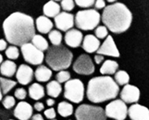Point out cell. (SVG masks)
I'll use <instances>...</instances> for the list:
<instances>
[{"instance_id":"1","label":"cell","mask_w":149,"mask_h":120,"mask_svg":"<svg viewBox=\"0 0 149 120\" xmlns=\"http://www.w3.org/2000/svg\"><path fill=\"white\" fill-rule=\"evenodd\" d=\"M4 35L11 45L22 46L31 41L36 35V23L32 17L22 12H14L3 23Z\"/></svg>"},{"instance_id":"2","label":"cell","mask_w":149,"mask_h":120,"mask_svg":"<svg viewBox=\"0 0 149 120\" xmlns=\"http://www.w3.org/2000/svg\"><path fill=\"white\" fill-rule=\"evenodd\" d=\"M101 20L111 32L121 34L129 29L132 23V14L125 4L116 2L104 8Z\"/></svg>"},{"instance_id":"3","label":"cell","mask_w":149,"mask_h":120,"mask_svg":"<svg viewBox=\"0 0 149 120\" xmlns=\"http://www.w3.org/2000/svg\"><path fill=\"white\" fill-rule=\"evenodd\" d=\"M120 93V87L107 75L96 76L89 80L86 91L88 99L93 103L114 100Z\"/></svg>"},{"instance_id":"4","label":"cell","mask_w":149,"mask_h":120,"mask_svg":"<svg viewBox=\"0 0 149 120\" xmlns=\"http://www.w3.org/2000/svg\"><path fill=\"white\" fill-rule=\"evenodd\" d=\"M45 60L49 67L53 71H64L72 64L73 54L64 46H52L47 51Z\"/></svg>"},{"instance_id":"5","label":"cell","mask_w":149,"mask_h":120,"mask_svg":"<svg viewBox=\"0 0 149 120\" xmlns=\"http://www.w3.org/2000/svg\"><path fill=\"white\" fill-rule=\"evenodd\" d=\"M101 15L95 9L79 10L74 17V24L78 29L91 31L95 29L100 23Z\"/></svg>"},{"instance_id":"6","label":"cell","mask_w":149,"mask_h":120,"mask_svg":"<svg viewBox=\"0 0 149 120\" xmlns=\"http://www.w3.org/2000/svg\"><path fill=\"white\" fill-rule=\"evenodd\" d=\"M76 120H107L103 107L91 104H81L74 111Z\"/></svg>"},{"instance_id":"7","label":"cell","mask_w":149,"mask_h":120,"mask_svg":"<svg viewBox=\"0 0 149 120\" xmlns=\"http://www.w3.org/2000/svg\"><path fill=\"white\" fill-rule=\"evenodd\" d=\"M85 87L84 83L78 78L70 79L64 85L63 97L73 103H79L84 98Z\"/></svg>"},{"instance_id":"8","label":"cell","mask_w":149,"mask_h":120,"mask_svg":"<svg viewBox=\"0 0 149 120\" xmlns=\"http://www.w3.org/2000/svg\"><path fill=\"white\" fill-rule=\"evenodd\" d=\"M107 118L115 120H125L128 114L127 104L121 99H114L104 109Z\"/></svg>"},{"instance_id":"9","label":"cell","mask_w":149,"mask_h":120,"mask_svg":"<svg viewBox=\"0 0 149 120\" xmlns=\"http://www.w3.org/2000/svg\"><path fill=\"white\" fill-rule=\"evenodd\" d=\"M21 52L24 60L31 65H41L45 58L43 52L36 48L31 42L22 46Z\"/></svg>"},{"instance_id":"10","label":"cell","mask_w":149,"mask_h":120,"mask_svg":"<svg viewBox=\"0 0 149 120\" xmlns=\"http://www.w3.org/2000/svg\"><path fill=\"white\" fill-rule=\"evenodd\" d=\"M72 68L75 73L81 75H91L95 71L94 62L88 54H82L74 60Z\"/></svg>"},{"instance_id":"11","label":"cell","mask_w":149,"mask_h":120,"mask_svg":"<svg viewBox=\"0 0 149 120\" xmlns=\"http://www.w3.org/2000/svg\"><path fill=\"white\" fill-rule=\"evenodd\" d=\"M140 91L136 86L127 84L120 91V99L125 103L135 104L139 100Z\"/></svg>"},{"instance_id":"12","label":"cell","mask_w":149,"mask_h":120,"mask_svg":"<svg viewBox=\"0 0 149 120\" xmlns=\"http://www.w3.org/2000/svg\"><path fill=\"white\" fill-rule=\"evenodd\" d=\"M55 26L62 31H68L73 28L74 25V16L68 12H60L55 18Z\"/></svg>"},{"instance_id":"13","label":"cell","mask_w":149,"mask_h":120,"mask_svg":"<svg viewBox=\"0 0 149 120\" xmlns=\"http://www.w3.org/2000/svg\"><path fill=\"white\" fill-rule=\"evenodd\" d=\"M97 54L104 55V56L107 55V56H111V57H115V58L120 57V52L117 48L112 36H107L104 42L100 46V48L97 51Z\"/></svg>"},{"instance_id":"14","label":"cell","mask_w":149,"mask_h":120,"mask_svg":"<svg viewBox=\"0 0 149 120\" xmlns=\"http://www.w3.org/2000/svg\"><path fill=\"white\" fill-rule=\"evenodd\" d=\"M17 82L21 85L26 86L31 83L35 76V71L30 66L26 64H21L17 69L16 74Z\"/></svg>"},{"instance_id":"15","label":"cell","mask_w":149,"mask_h":120,"mask_svg":"<svg viewBox=\"0 0 149 120\" xmlns=\"http://www.w3.org/2000/svg\"><path fill=\"white\" fill-rule=\"evenodd\" d=\"M14 116L19 120H29L33 115V107L25 101H21L15 107Z\"/></svg>"},{"instance_id":"16","label":"cell","mask_w":149,"mask_h":120,"mask_svg":"<svg viewBox=\"0 0 149 120\" xmlns=\"http://www.w3.org/2000/svg\"><path fill=\"white\" fill-rule=\"evenodd\" d=\"M127 116L131 120H149L148 108L139 103L132 104L128 108Z\"/></svg>"},{"instance_id":"17","label":"cell","mask_w":149,"mask_h":120,"mask_svg":"<svg viewBox=\"0 0 149 120\" xmlns=\"http://www.w3.org/2000/svg\"><path fill=\"white\" fill-rule=\"evenodd\" d=\"M64 40L66 44L68 46L72 47V48H77L82 45V42L84 40V35L79 30L72 28L66 32Z\"/></svg>"},{"instance_id":"18","label":"cell","mask_w":149,"mask_h":120,"mask_svg":"<svg viewBox=\"0 0 149 120\" xmlns=\"http://www.w3.org/2000/svg\"><path fill=\"white\" fill-rule=\"evenodd\" d=\"M81 46L87 53L91 54L97 52L100 46V41L94 35H87L84 38Z\"/></svg>"},{"instance_id":"19","label":"cell","mask_w":149,"mask_h":120,"mask_svg":"<svg viewBox=\"0 0 149 120\" xmlns=\"http://www.w3.org/2000/svg\"><path fill=\"white\" fill-rule=\"evenodd\" d=\"M36 26L37 31L41 34H47L52 31L54 24L49 18L45 15H41L36 19Z\"/></svg>"},{"instance_id":"20","label":"cell","mask_w":149,"mask_h":120,"mask_svg":"<svg viewBox=\"0 0 149 120\" xmlns=\"http://www.w3.org/2000/svg\"><path fill=\"white\" fill-rule=\"evenodd\" d=\"M16 63L11 60H5L0 66V73L3 77L11 78L16 74L17 71Z\"/></svg>"},{"instance_id":"21","label":"cell","mask_w":149,"mask_h":120,"mask_svg":"<svg viewBox=\"0 0 149 120\" xmlns=\"http://www.w3.org/2000/svg\"><path fill=\"white\" fill-rule=\"evenodd\" d=\"M52 77V69L45 65H39L35 71V78L40 83L48 82Z\"/></svg>"},{"instance_id":"22","label":"cell","mask_w":149,"mask_h":120,"mask_svg":"<svg viewBox=\"0 0 149 120\" xmlns=\"http://www.w3.org/2000/svg\"><path fill=\"white\" fill-rule=\"evenodd\" d=\"M61 7L55 1H49L43 6V14L47 18H55L60 13Z\"/></svg>"},{"instance_id":"23","label":"cell","mask_w":149,"mask_h":120,"mask_svg":"<svg viewBox=\"0 0 149 120\" xmlns=\"http://www.w3.org/2000/svg\"><path fill=\"white\" fill-rule=\"evenodd\" d=\"M46 90L42 85L35 83L31 85L28 88V95L33 100L38 101L45 96Z\"/></svg>"},{"instance_id":"24","label":"cell","mask_w":149,"mask_h":120,"mask_svg":"<svg viewBox=\"0 0 149 120\" xmlns=\"http://www.w3.org/2000/svg\"><path fill=\"white\" fill-rule=\"evenodd\" d=\"M118 68H119V64L116 61L107 59L103 62L100 69V71L103 75L109 76L111 75L116 74L118 71Z\"/></svg>"},{"instance_id":"25","label":"cell","mask_w":149,"mask_h":120,"mask_svg":"<svg viewBox=\"0 0 149 120\" xmlns=\"http://www.w3.org/2000/svg\"><path fill=\"white\" fill-rule=\"evenodd\" d=\"M63 88H62L61 84L57 82L56 80H52L49 82L46 86V92L48 96L51 98H58L62 93Z\"/></svg>"},{"instance_id":"26","label":"cell","mask_w":149,"mask_h":120,"mask_svg":"<svg viewBox=\"0 0 149 120\" xmlns=\"http://www.w3.org/2000/svg\"><path fill=\"white\" fill-rule=\"evenodd\" d=\"M57 111L61 117L68 118L74 113V107L71 103L67 101H61L57 106Z\"/></svg>"},{"instance_id":"27","label":"cell","mask_w":149,"mask_h":120,"mask_svg":"<svg viewBox=\"0 0 149 120\" xmlns=\"http://www.w3.org/2000/svg\"><path fill=\"white\" fill-rule=\"evenodd\" d=\"M31 43L36 46V48L39 49L41 51H47L49 48V44L47 40L42 37L41 35H35L31 39Z\"/></svg>"},{"instance_id":"28","label":"cell","mask_w":149,"mask_h":120,"mask_svg":"<svg viewBox=\"0 0 149 120\" xmlns=\"http://www.w3.org/2000/svg\"><path fill=\"white\" fill-rule=\"evenodd\" d=\"M17 83L10 78L0 77V88L3 94H7L14 87H15Z\"/></svg>"},{"instance_id":"29","label":"cell","mask_w":149,"mask_h":120,"mask_svg":"<svg viewBox=\"0 0 149 120\" xmlns=\"http://www.w3.org/2000/svg\"><path fill=\"white\" fill-rule=\"evenodd\" d=\"M114 80L119 87L125 86V85L128 84V83H129L130 76L125 71L120 70V71H117L116 73L115 74Z\"/></svg>"},{"instance_id":"30","label":"cell","mask_w":149,"mask_h":120,"mask_svg":"<svg viewBox=\"0 0 149 120\" xmlns=\"http://www.w3.org/2000/svg\"><path fill=\"white\" fill-rule=\"evenodd\" d=\"M48 39L52 46H60L63 41V35L58 30H52L48 34Z\"/></svg>"},{"instance_id":"31","label":"cell","mask_w":149,"mask_h":120,"mask_svg":"<svg viewBox=\"0 0 149 120\" xmlns=\"http://www.w3.org/2000/svg\"><path fill=\"white\" fill-rule=\"evenodd\" d=\"M6 56L7 58H9V60H15L17 58L19 57V50L17 47L16 46H8L6 50Z\"/></svg>"},{"instance_id":"32","label":"cell","mask_w":149,"mask_h":120,"mask_svg":"<svg viewBox=\"0 0 149 120\" xmlns=\"http://www.w3.org/2000/svg\"><path fill=\"white\" fill-rule=\"evenodd\" d=\"M55 78H56V81L58 82L60 84L63 83H67L71 79V73L68 71H58L56 75H55Z\"/></svg>"},{"instance_id":"33","label":"cell","mask_w":149,"mask_h":120,"mask_svg":"<svg viewBox=\"0 0 149 120\" xmlns=\"http://www.w3.org/2000/svg\"><path fill=\"white\" fill-rule=\"evenodd\" d=\"M2 103H3V106L5 109L10 110V109L13 108L15 106V103H16L15 98L14 96H11V95H6L3 98Z\"/></svg>"},{"instance_id":"34","label":"cell","mask_w":149,"mask_h":120,"mask_svg":"<svg viewBox=\"0 0 149 120\" xmlns=\"http://www.w3.org/2000/svg\"><path fill=\"white\" fill-rule=\"evenodd\" d=\"M108 35V29L105 26H98L95 29V36L98 39H104Z\"/></svg>"},{"instance_id":"35","label":"cell","mask_w":149,"mask_h":120,"mask_svg":"<svg viewBox=\"0 0 149 120\" xmlns=\"http://www.w3.org/2000/svg\"><path fill=\"white\" fill-rule=\"evenodd\" d=\"M74 3L78 7L84 8V10H86V9H90V7L94 6L95 1L94 0H76Z\"/></svg>"},{"instance_id":"36","label":"cell","mask_w":149,"mask_h":120,"mask_svg":"<svg viewBox=\"0 0 149 120\" xmlns=\"http://www.w3.org/2000/svg\"><path fill=\"white\" fill-rule=\"evenodd\" d=\"M74 2L72 0H63L60 3V7L65 10V12H69L74 9Z\"/></svg>"},{"instance_id":"37","label":"cell","mask_w":149,"mask_h":120,"mask_svg":"<svg viewBox=\"0 0 149 120\" xmlns=\"http://www.w3.org/2000/svg\"><path fill=\"white\" fill-rule=\"evenodd\" d=\"M14 94H15V98H16L17 99L23 101L26 98V96H27V92H26V91L24 88L19 87L15 91Z\"/></svg>"},{"instance_id":"38","label":"cell","mask_w":149,"mask_h":120,"mask_svg":"<svg viewBox=\"0 0 149 120\" xmlns=\"http://www.w3.org/2000/svg\"><path fill=\"white\" fill-rule=\"evenodd\" d=\"M43 114L49 120L55 119V118H56V111H55V108H53V107H49L48 109L44 110Z\"/></svg>"},{"instance_id":"39","label":"cell","mask_w":149,"mask_h":120,"mask_svg":"<svg viewBox=\"0 0 149 120\" xmlns=\"http://www.w3.org/2000/svg\"><path fill=\"white\" fill-rule=\"evenodd\" d=\"M94 6L95 9L101 10V9H104L106 7V3L104 0H97V1H95Z\"/></svg>"},{"instance_id":"40","label":"cell","mask_w":149,"mask_h":120,"mask_svg":"<svg viewBox=\"0 0 149 120\" xmlns=\"http://www.w3.org/2000/svg\"><path fill=\"white\" fill-rule=\"evenodd\" d=\"M44 108H45V106H44V104L42 103V102H36V103L34 104V109L37 110L38 112L42 111V110H44Z\"/></svg>"},{"instance_id":"41","label":"cell","mask_w":149,"mask_h":120,"mask_svg":"<svg viewBox=\"0 0 149 120\" xmlns=\"http://www.w3.org/2000/svg\"><path fill=\"white\" fill-rule=\"evenodd\" d=\"M94 60L95 62L97 65H100V64H101V63H103L104 62V56L102 55H100V54H96L94 56Z\"/></svg>"},{"instance_id":"42","label":"cell","mask_w":149,"mask_h":120,"mask_svg":"<svg viewBox=\"0 0 149 120\" xmlns=\"http://www.w3.org/2000/svg\"><path fill=\"white\" fill-rule=\"evenodd\" d=\"M7 42L3 39H0V51H3L4 50H7Z\"/></svg>"},{"instance_id":"43","label":"cell","mask_w":149,"mask_h":120,"mask_svg":"<svg viewBox=\"0 0 149 120\" xmlns=\"http://www.w3.org/2000/svg\"><path fill=\"white\" fill-rule=\"evenodd\" d=\"M46 103H47V106L49 107H52L55 104V98H49L46 100Z\"/></svg>"},{"instance_id":"44","label":"cell","mask_w":149,"mask_h":120,"mask_svg":"<svg viewBox=\"0 0 149 120\" xmlns=\"http://www.w3.org/2000/svg\"><path fill=\"white\" fill-rule=\"evenodd\" d=\"M31 120H44V119H43V117H42V114L39 113L33 114Z\"/></svg>"},{"instance_id":"45","label":"cell","mask_w":149,"mask_h":120,"mask_svg":"<svg viewBox=\"0 0 149 120\" xmlns=\"http://www.w3.org/2000/svg\"><path fill=\"white\" fill-rule=\"evenodd\" d=\"M3 55L0 54V66L3 63Z\"/></svg>"},{"instance_id":"46","label":"cell","mask_w":149,"mask_h":120,"mask_svg":"<svg viewBox=\"0 0 149 120\" xmlns=\"http://www.w3.org/2000/svg\"><path fill=\"white\" fill-rule=\"evenodd\" d=\"M3 93H2V91H1V88H0V101L3 100Z\"/></svg>"},{"instance_id":"47","label":"cell","mask_w":149,"mask_h":120,"mask_svg":"<svg viewBox=\"0 0 149 120\" xmlns=\"http://www.w3.org/2000/svg\"><path fill=\"white\" fill-rule=\"evenodd\" d=\"M9 120H15V119H9Z\"/></svg>"},{"instance_id":"48","label":"cell","mask_w":149,"mask_h":120,"mask_svg":"<svg viewBox=\"0 0 149 120\" xmlns=\"http://www.w3.org/2000/svg\"><path fill=\"white\" fill-rule=\"evenodd\" d=\"M53 120H57V119H53Z\"/></svg>"},{"instance_id":"49","label":"cell","mask_w":149,"mask_h":120,"mask_svg":"<svg viewBox=\"0 0 149 120\" xmlns=\"http://www.w3.org/2000/svg\"><path fill=\"white\" fill-rule=\"evenodd\" d=\"M69 120H71V119H69Z\"/></svg>"},{"instance_id":"50","label":"cell","mask_w":149,"mask_h":120,"mask_svg":"<svg viewBox=\"0 0 149 120\" xmlns=\"http://www.w3.org/2000/svg\"><path fill=\"white\" fill-rule=\"evenodd\" d=\"M0 120H1V119H0Z\"/></svg>"}]
</instances>
